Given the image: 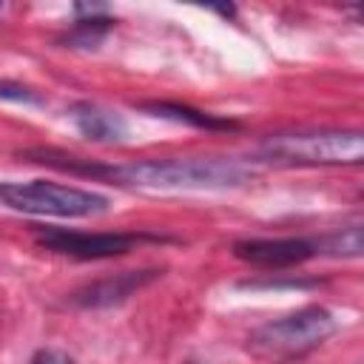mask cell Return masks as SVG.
I'll return each instance as SVG.
<instances>
[{
	"mask_svg": "<svg viewBox=\"0 0 364 364\" xmlns=\"http://www.w3.org/2000/svg\"><path fill=\"white\" fill-rule=\"evenodd\" d=\"M34 162H46L51 168L100 176L131 188H236L245 185L256 168L236 156H173V159H142V162H122V165H97L91 159L65 156L57 151H28Z\"/></svg>",
	"mask_w": 364,
	"mask_h": 364,
	"instance_id": "obj_1",
	"label": "cell"
},
{
	"mask_svg": "<svg viewBox=\"0 0 364 364\" xmlns=\"http://www.w3.org/2000/svg\"><path fill=\"white\" fill-rule=\"evenodd\" d=\"M259 156L279 165H358L364 159V134L336 128L273 134L259 145Z\"/></svg>",
	"mask_w": 364,
	"mask_h": 364,
	"instance_id": "obj_2",
	"label": "cell"
},
{
	"mask_svg": "<svg viewBox=\"0 0 364 364\" xmlns=\"http://www.w3.org/2000/svg\"><path fill=\"white\" fill-rule=\"evenodd\" d=\"M0 202L20 213L60 216V219L97 216V213L108 210V196L85 191V188H74V185L46 182V179L0 182Z\"/></svg>",
	"mask_w": 364,
	"mask_h": 364,
	"instance_id": "obj_3",
	"label": "cell"
},
{
	"mask_svg": "<svg viewBox=\"0 0 364 364\" xmlns=\"http://www.w3.org/2000/svg\"><path fill=\"white\" fill-rule=\"evenodd\" d=\"M333 333H336L333 313L318 304H310L290 316L262 324L259 330H253L250 344L267 355H299V353L318 347Z\"/></svg>",
	"mask_w": 364,
	"mask_h": 364,
	"instance_id": "obj_4",
	"label": "cell"
},
{
	"mask_svg": "<svg viewBox=\"0 0 364 364\" xmlns=\"http://www.w3.org/2000/svg\"><path fill=\"white\" fill-rule=\"evenodd\" d=\"M142 239L139 233H80L65 228H43L37 230V242L54 253L74 259H111L134 250Z\"/></svg>",
	"mask_w": 364,
	"mask_h": 364,
	"instance_id": "obj_5",
	"label": "cell"
},
{
	"mask_svg": "<svg viewBox=\"0 0 364 364\" xmlns=\"http://www.w3.org/2000/svg\"><path fill=\"white\" fill-rule=\"evenodd\" d=\"M233 256L264 267V270H284L293 264L307 262L316 256V242L307 239H242L233 245Z\"/></svg>",
	"mask_w": 364,
	"mask_h": 364,
	"instance_id": "obj_6",
	"label": "cell"
},
{
	"mask_svg": "<svg viewBox=\"0 0 364 364\" xmlns=\"http://www.w3.org/2000/svg\"><path fill=\"white\" fill-rule=\"evenodd\" d=\"M162 270H122L105 279H97L80 290L71 293V304L77 307H111V304H122L125 299H131L134 293H139L145 284H151L154 279H159Z\"/></svg>",
	"mask_w": 364,
	"mask_h": 364,
	"instance_id": "obj_7",
	"label": "cell"
},
{
	"mask_svg": "<svg viewBox=\"0 0 364 364\" xmlns=\"http://www.w3.org/2000/svg\"><path fill=\"white\" fill-rule=\"evenodd\" d=\"M68 117H71L74 128L91 142H119L128 134L122 114L102 108L97 102H77V105H71Z\"/></svg>",
	"mask_w": 364,
	"mask_h": 364,
	"instance_id": "obj_8",
	"label": "cell"
},
{
	"mask_svg": "<svg viewBox=\"0 0 364 364\" xmlns=\"http://www.w3.org/2000/svg\"><path fill=\"white\" fill-rule=\"evenodd\" d=\"M139 108L151 111L154 117H165V119H173V122L205 128V131H228V128H236L233 119H222V117H213L208 111H199V108H191V105H179V102H142Z\"/></svg>",
	"mask_w": 364,
	"mask_h": 364,
	"instance_id": "obj_9",
	"label": "cell"
},
{
	"mask_svg": "<svg viewBox=\"0 0 364 364\" xmlns=\"http://www.w3.org/2000/svg\"><path fill=\"white\" fill-rule=\"evenodd\" d=\"M361 247H364L361 225H347L316 242V253H330V256H361Z\"/></svg>",
	"mask_w": 364,
	"mask_h": 364,
	"instance_id": "obj_10",
	"label": "cell"
},
{
	"mask_svg": "<svg viewBox=\"0 0 364 364\" xmlns=\"http://www.w3.org/2000/svg\"><path fill=\"white\" fill-rule=\"evenodd\" d=\"M114 26V20L111 17H80L77 20V26L65 34V43H71V46H80V48H94L102 37H105V31Z\"/></svg>",
	"mask_w": 364,
	"mask_h": 364,
	"instance_id": "obj_11",
	"label": "cell"
},
{
	"mask_svg": "<svg viewBox=\"0 0 364 364\" xmlns=\"http://www.w3.org/2000/svg\"><path fill=\"white\" fill-rule=\"evenodd\" d=\"M0 100H14V102H26V105H43V97H37L31 88H26L20 82H0Z\"/></svg>",
	"mask_w": 364,
	"mask_h": 364,
	"instance_id": "obj_12",
	"label": "cell"
},
{
	"mask_svg": "<svg viewBox=\"0 0 364 364\" xmlns=\"http://www.w3.org/2000/svg\"><path fill=\"white\" fill-rule=\"evenodd\" d=\"M31 364H77L71 355H65V353H60V350H37L34 355H31Z\"/></svg>",
	"mask_w": 364,
	"mask_h": 364,
	"instance_id": "obj_13",
	"label": "cell"
},
{
	"mask_svg": "<svg viewBox=\"0 0 364 364\" xmlns=\"http://www.w3.org/2000/svg\"><path fill=\"white\" fill-rule=\"evenodd\" d=\"M0 9H3V6H0Z\"/></svg>",
	"mask_w": 364,
	"mask_h": 364,
	"instance_id": "obj_14",
	"label": "cell"
}]
</instances>
